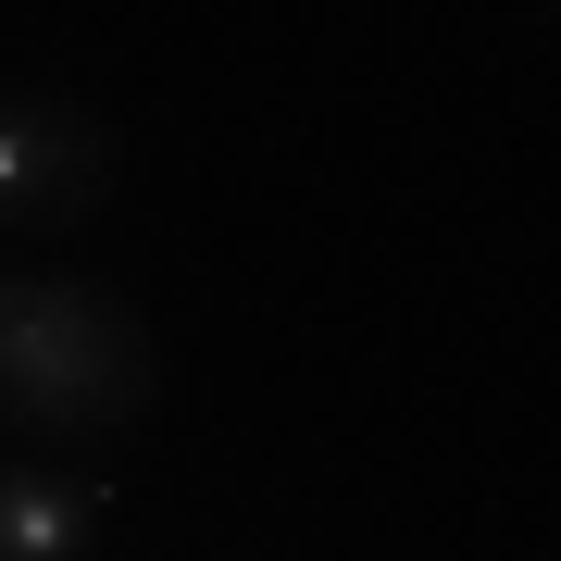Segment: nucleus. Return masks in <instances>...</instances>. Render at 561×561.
Wrapping results in <instances>:
<instances>
[{"label":"nucleus","instance_id":"obj_1","mask_svg":"<svg viewBox=\"0 0 561 561\" xmlns=\"http://www.w3.org/2000/svg\"><path fill=\"white\" fill-rule=\"evenodd\" d=\"M162 400L150 312L101 275H0V424L13 437H125Z\"/></svg>","mask_w":561,"mask_h":561},{"label":"nucleus","instance_id":"obj_3","mask_svg":"<svg viewBox=\"0 0 561 561\" xmlns=\"http://www.w3.org/2000/svg\"><path fill=\"white\" fill-rule=\"evenodd\" d=\"M101 486L50 461H0V561H88L101 549Z\"/></svg>","mask_w":561,"mask_h":561},{"label":"nucleus","instance_id":"obj_2","mask_svg":"<svg viewBox=\"0 0 561 561\" xmlns=\"http://www.w3.org/2000/svg\"><path fill=\"white\" fill-rule=\"evenodd\" d=\"M113 201V125L62 88H0V238H62Z\"/></svg>","mask_w":561,"mask_h":561}]
</instances>
